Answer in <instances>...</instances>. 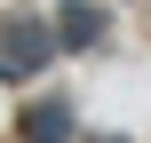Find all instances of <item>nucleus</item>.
<instances>
[{"label": "nucleus", "mask_w": 151, "mask_h": 143, "mask_svg": "<svg viewBox=\"0 0 151 143\" xmlns=\"http://www.w3.org/2000/svg\"><path fill=\"white\" fill-rule=\"evenodd\" d=\"M64 127H72V103L64 96H40L24 111V143H64Z\"/></svg>", "instance_id": "1"}, {"label": "nucleus", "mask_w": 151, "mask_h": 143, "mask_svg": "<svg viewBox=\"0 0 151 143\" xmlns=\"http://www.w3.org/2000/svg\"><path fill=\"white\" fill-rule=\"evenodd\" d=\"M56 32H64L56 48H96V32H104V8H96V0H72V8L56 16Z\"/></svg>", "instance_id": "2"}]
</instances>
